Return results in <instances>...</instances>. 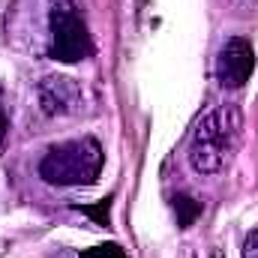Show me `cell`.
Returning a JSON list of instances; mask_svg holds the SVG:
<instances>
[{
    "label": "cell",
    "mask_w": 258,
    "mask_h": 258,
    "mask_svg": "<svg viewBox=\"0 0 258 258\" xmlns=\"http://www.w3.org/2000/svg\"><path fill=\"white\" fill-rule=\"evenodd\" d=\"M105 153L96 138H72L63 144H54L42 162L39 177L51 186H90L102 174Z\"/></svg>",
    "instance_id": "obj_2"
},
{
    "label": "cell",
    "mask_w": 258,
    "mask_h": 258,
    "mask_svg": "<svg viewBox=\"0 0 258 258\" xmlns=\"http://www.w3.org/2000/svg\"><path fill=\"white\" fill-rule=\"evenodd\" d=\"M255 69V51L243 36H231L216 57V78L228 90H240Z\"/></svg>",
    "instance_id": "obj_4"
},
{
    "label": "cell",
    "mask_w": 258,
    "mask_h": 258,
    "mask_svg": "<svg viewBox=\"0 0 258 258\" xmlns=\"http://www.w3.org/2000/svg\"><path fill=\"white\" fill-rule=\"evenodd\" d=\"M51 57L60 63H78L93 54L87 24L78 12V0H51Z\"/></svg>",
    "instance_id": "obj_3"
},
{
    "label": "cell",
    "mask_w": 258,
    "mask_h": 258,
    "mask_svg": "<svg viewBox=\"0 0 258 258\" xmlns=\"http://www.w3.org/2000/svg\"><path fill=\"white\" fill-rule=\"evenodd\" d=\"M240 132H243V114L237 105L213 108L192 129L189 165L198 174H219L231 162V156L240 144Z\"/></svg>",
    "instance_id": "obj_1"
},
{
    "label": "cell",
    "mask_w": 258,
    "mask_h": 258,
    "mask_svg": "<svg viewBox=\"0 0 258 258\" xmlns=\"http://www.w3.org/2000/svg\"><path fill=\"white\" fill-rule=\"evenodd\" d=\"M213 258H222V255H219V252H216V255H213Z\"/></svg>",
    "instance_id": "obj_9"
},
{
    "label": "cell",
    "mask_w": 258,
    "mask_h": 258,
    "mask_svg": "<svg viewBox=\"0 0 258 258\" xmlns=\"http://www.w3.org/2000/svg\"><path fill=\"white\" fill-rule=\"evenodd\" d=\"M183 258H195V252H192V249H186V252H183Z\"/></svg>",
    "instance_id": "obj_8"
},
{
    "label": "cell",
    "mask_w": 258,
    "mask_h": 258,
    "mask_svg": "<svg viewBox=\"0 0 258 258\" xmlns=\"http://www.w3.org/2000/svg\"><path fill=\"white\" fill-rule=\"evenodd\" d=\"M243 258H258V228L249 231V237L243 240Z\"/></svg>",
    "instance_id": "obj_6"
},
{
    "label": "cell",
    "mask_w": 258,
    "mask_h": 258,
    "mask_svg": "<svg viewBox=\"0 0 258 258\" xmlns=\"http://www.w3.org/2000/svg\"><path fill=\"white\" fill-rule=\"evenodd\" d=\"M6 129H9V117H6V111H3V105H0V147H3V138H6Z\"/></svg>",
    "instance_id": "obj_7"
},
{
    "label": "cell",
    "mask_w": 258,
    "mask_h": 258,
    "mask_svg": "<svg viewBox=\"0 0 258 258\" xmlns=\"http://www.w3.org/2000/svg\"><path fill=\"white\" fill-rule=\"evenodd\" d=\"M39 105L48 117L78 114L84 105V87L69 75H45L39 81Z\"/></svg>",
    "instance_id": "obj_5"
}]
</instances>
